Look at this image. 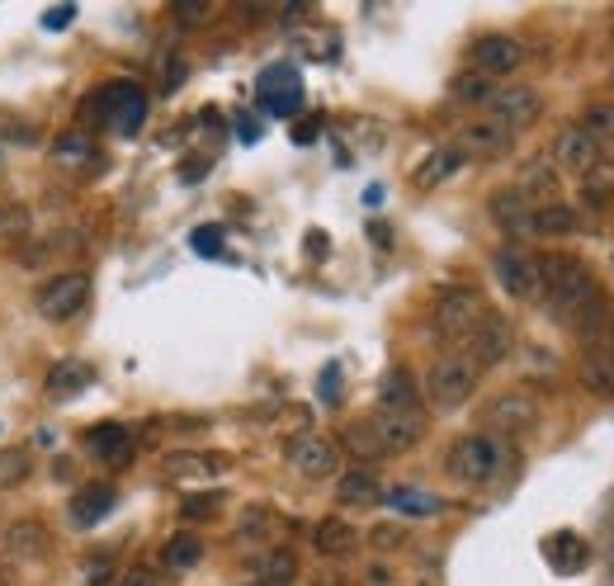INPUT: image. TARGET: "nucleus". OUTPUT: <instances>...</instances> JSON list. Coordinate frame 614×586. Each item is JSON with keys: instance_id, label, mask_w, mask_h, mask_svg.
I'll return each instance as SVG.
<instances>
[{"instance_id": "nucleus-48", "label": "nucleus", "mask_w": 614, "mask_h": 586, "mask_svg": "<svg viewBox=\"0 0 614 586\" xmlns=\"http://www.w3.org/2000/svg\"><path fill=\"white\" fill-rule=\"evenodd\" d=\"M587 203H610V185L595 180V176H587Z\"/></svg>"}, {"instance_id": "nucleus-31", "label": "nucleus", "mask_w": 614, "mask_h": 586, "mask_svg": "<svg viewBox=\"0 0 614 586\" xmlns=\"http://www.w3.org/2000/svg\"><path fill=\"white\" fill-rule=\"evenodd\" d=\"M256 577H260V586H293L298 582V553L293 549H270L256 563Z\"/></svg>"}, {"instance_id": "nucleus-26", "label": "nucleus", "mask_w": 614, "mask_h": 586, "mask_svg": "<svg viewBox=\"0 0 614 586\" xmlns=\"http://www.w3.org/2000/svg\"><path fill=\"white\" fill-rule=\"evenodd\" d=\"M459 166H464V156L454 147H435V152H425V162L412 170V185L416 189H435V185H445Z\"/></svg>"}, {"instance_id": "nucleus-17", "label": "nucleus", "mask_w": 614, "mask_h": 586, "mask_svg": "<svg viewBox=\"0 0 614 586\" xmlns=\"http://www.w3.org/2000/svg\"><path fill=\"white\" fill-rule=\"evenodd\" d=\"M534 209L539 203H529L525 195H520L515 185H506V189H496L492 195V203H487V213H492V223L506 232V236H534Z\"/></svg>"}, {"instance_id": "nucleus-29", "label": "nucleus", "mask_w": 614, "mask_h": 586, "mask_svg": "<svg viewBox=\"0 0 614 586\" xmlns=\"http://www.w3.org/2000/svg\"><path fill=\"white\" fill-rule=\"evenodd\" d=\"M581 232V213L577 209H567V203H539L534 209V236H572Z\"/></svg>"}, {"instance_id": "nucleus-20", "label": "nucleus", "mask_w": 614, "mask_h": 586, "mask_svg": "<svg viewBox=\"0 0 614 586\" xmlns=\"http://www.w3.org/2000/svg\"><path fill=\"white\" fill-rule=\"evenodd\" d=\"M378 411H421V384L412 369H388L378 378Z\"/></svg>"}, {"instance_id": "nucleus-24", "label": "nucleus", "mask_w": 614, "mask_h": 586, "mask_svg": "<svg viewBox=\"0 0 614 586\" xmlns=\"http://www.w3.org/2000/svg\"><path fill=\"white\" fill-rule=\"evenodd\" d=\"M577 129L595 142L601 166H614V104H587L577 119Z\"/></svg>"}, {"instance_id": "nucleus-38", "label": "nucleus", "mask_w": 614, "mask_h": 586, "mask_svg": "<svg viewBox=\"0 0 614 586\" xmlns=\"http://www.w3.org/2000/svg\"><path fill=\"white\" fill-rule=\"evenodd\" d=\"M242 540H270L275 534V511H265V506H250V511L242 516Z\"/></svg>"}, {"instance_id": "nucleus-42", "label": "nucleus", "mask_w": 614, "mask_h": 586, "mask_svg": "<svg viewBox=\"0 0 614 586\" xmlns=\"http://www.w3.org/2000/svg\"><path fill=\"white\" fill-rule=\"evenodd\" d=\"M217 506H223V493H213V497H185V520H199V516H213Z\"/></svg>"}, {"instance_id": "nucleus-30", "label": "nucleus", "mask_w": 614, "mask_h": 586, "mask_svg": "<svg viewBox=\"0 0 614 586\" xmlns=\"http://www.w3.org/2000/svg\"><path fill=\"white\" fill-rule=\"evenodd\" d=\"M383 501L402 516H439L445 511V501H439L435 493H425V487H388Z\"/></svg>"}, {"instance_id": "nucleus-23", "label": "nucleus", "mask_w": 614, "mask_h": 586, "mask_svg": "<svg viewBox=\"0 0 614 586\" xmlns=\"http://www.w3.org/2000/svg\"><path fill=\"white\" fill-rule=\"evenodd\" d=\"M53 549V534H47L38 520H14L5 530V559H20V563H34Z\"/></svg>"}, {"instance_id": "nucleus-13", "label": "nucleus", "mask_w": 614, "mask_h": 586, "mask_svg": "<svg viewBox=\"0 0 614 586\" xmlns=\"http://www.w3.org/2000/svg\"><path fill=\"white\" fill-rule=\"evenodd\" d=\"M289 464L303 473V478H312V483H322V478H331V473L341 468V445L331 435H317V431H308V435H298V440H289Z\"/></svg>"}, {"instance_id": "nucleus-11", "label": "nucleus", "mask_w": 614, "mask_h": 586, "mask_svg": "<svg viewBox=\"0 0 614 586\" xmlns=\"http://www.w3.org/2000/svg\"><path fill=\"white\" fill-rule=\"evenodd\" d=\"M464 345H468V360L478 364V369H492V364H501L515 351V327L501 312H487L482 322L472 327V336Z\"/></svg>"}, {"instance_id": "nucleus-22", "label": "nucleus", "mask_w": 614, "mask_h": 586, "mask_svg": "<svg viewBox=\"0 0 614 586\" xmlns=\"http://www.w3.org/2000/svg\"><path fill=\"white\" fill-rule=\"evenodd\" d=\"M90 384H94V369L86 360H62V364H53V374H47V398L71 402V398H81Z\"/></svg>"}, {"instance_id": "nucleus-51", "label": "nucleus", "mask_w": 614, "mask_h": 586, "mask_svg": "<svg viewBox=\"0 0 614 586\" xmlns=\"http://www.w3.org/2000/svg\"><path fill=\"white\" fill-rule=\"evenodd\" d=\"M312 137H317V123H298L293 129V142H312Z\"/></svg>"}, {"instance_id": "nucleus-52", "label": "nucleus", "mask_w": 614, "mask_h": 586, "mask_svg": "<svg viewBox=\"0 0 614 586\" xmlns=\"http://www.w3.org/2000/svg\"><path fill=\"white\" fill-rule=\"evenodd\" d=\"M236 133H242L246 142H256V137H260V129H256V123H250V119H242V123H236Z\"/></svg>"}, {"instance_id": "nucleus-50", "label": "nucleus", "mask_w": 614, "mask_h": 586, "mask_svg": "<svg viewBox=\"0 0 614 586\" xmlns=\"http://www.w3.org/2000/svg\"><path fill=\"white\" fill-rule=\"evenodd\" d=\"M373 540L383 544V549H392V544H402V530H398V526H378V534H373Z\"/></svg>"}, {"instance_id": "nucleus-25", "label": "nucleus", "mask_w": 614, "mask_h": 586, "mask_svg": "<svg viewBox=\"0 0 614 586\" xmlns=\"http://www.w3.org/2000/svg\"><path fill=\"white\" fill-rule=\"evenodd\" d=\"M312 544H317L322 559H345V553H355L359 530L341 516H326V520H317V530H312Z\"/></svg>"}, {"instance_id": "nucleus-6", "label": "nucleus", "mask_w": 614, "mask_h": 586, "mask_svg": "<svg viewBox=\"0 0 614 586\" xmlns=\"http://www.w3.org/2000/svg\"><path fill=\"white\" fill-rule=\"evenodd\" d=\"M487 317V303L478 289H468V284H454V289H439L435 294V331L449 341H468L472 327H478Z\"/></svg>"}, {"instance_id": "nucleus-14", "label": "nucleus", "mask_w": 614, "mask_h": 586, "mask_svg": "<svg viewBox=\"0 0 614 586\" xmlns=\"http://www.w3.org/2000/svg\"><path fill=\"white\" fill-rule=\"evenodd\" d=\"M472 71L487 76V81H496V76H511L520 71V62H525V43L511 38V34H482L472 43Z\"/></svg>"}, {"instance_id": "nucleus-12", "label": "nucleus", "mask_w": 614, "mask_h": 586, "mask_svg": "<svg viewBox=\"0 0 614 586\" xmlns=\"http://www.w3.org/2000/svg\"><path fill=\"white\" fill-rule=\"evenodd\" d=\"M515 147V133H506L501 123H492L487 114H478V119H468V123H459V137H454V152L464 156H482V162H496V156H506Z\"/></svg>"}, {"instance_id": "nucleus-47", "label": "nucleus", "mask_w": 614, "mask_h": 586, "mask_svg": "<svg viewBox=\"0 0 614 586\" xmlns=\"http://www.w3.org/2000/svg\"><path fill=\"white\" fill-rule=\"evenodd\" d=\"M365 582H369V586H392V582H398V573H392L388 563H373L369 573H365Z\"/></svg>"}, {"instance_id": "nucleus-49", "label": "nucleus", "mask_w": 614, "mask_h": 586, "mask_svg": "<svg viewBox=\"0 0 614 586\" xmlns=\"http://www.w3.org/2000/svg\"><path fill=\"white\" fill-rule=\"evenodd\" d=\"M71 14H76L71 5H62V10H47V14H43V24H47V29H62V24H71Z\"/></svg>"}, {"instance_id": "nucleus-28", "label": "nucleus", "mask_w": 614, "mask_h": 586, "mask_svg": "<svg viewBox=\"0 0 614 586\" xmlns=\"http://www.w3.org/2000/svg\"><path fill=\"white\" fill-rule=\"evenodd\" d=\"M336 497L345 506H373V501H383V487H378V478L369 468H350V473L336 478Z\"/></svg>"}, {"instance_id": "nucleus-19", "label": "nucleus", "mask_w": 614, "mask_h": 586, "mask_svg": "<svg viewBox=\"0 0 614 586\" xmlns=\"http://www.w3.org/2000/svg\"><path fill=\"white\" fill-rule=\"evenodd\" d=\"M114 506H119V493H114V487H109V483H90V487H81V493L71 497L67 516H71L76 530H94L109 511H114Z\"/></svg>"}, {"instance_id": "nucleus-7", "label": "nucleus", "mask_w": 614, "mask_h": 586, "mask_svg": "<svg viewBox=\"0 0 614 586\" xmlns=\"http://www.w3.org/2000/svg\"><path fill=\"white\" fill-rule=\"evenodd\" d=\"M482 114L492 119V123H501L506 133H525L544 114V95L534 90V86H496L492 95H487Z\"/></svg>"}, {"instance_id": "nucleus-35", "label": "nucleus", "mask_w": 614, "mask_h": 586, "mask_svg": "<svg viewBox=\"0 0 614 586\" xmlns=\"http://www.w3.org/2000/svg\"><path fill=\"white\" fill-rule=\"evenodd\" d=\"M544 553L548 559H558L562 573H581V567H587V544H581L577 534H558V540H548Z\"/></svg>"}, {"instance_id": "nucleus-43", "label": "nucleus", "mask_w": 614, "mask_h": 586, "mask_svg": "<svg viewBox=\"0 0 614 586\" xmlns=\"http://www.w3.org/2000/svg\"><path fill=\"white\" fill-rule=\"evenodd\" d=\"M194 251H199V256H223V232H217V228H199L194 232Z\"/></svg>"}, {"instance_id": "nucleus-46", "label": "nucleus", "mask_w": 614, "mask_h": 586, "mask_svg": "<svg viewBox=\"0 0 614 586\" xmlns=\"http://www.w3.org/2000/svg\"><path fill=\"white\" fill-rule=\"evenodd\" d=\"M587 351H601L605 360H614V312H610V322H605V331L595 336V345H587Z\"/></svg>"}, {"instance_id": "nucleus-2", "label": "nucleus", "mask_w": 614, "mask_h": 586, "mask_svg": "<svg viewBox=\"0 0 614 586\" xmlns=\"http://www.w3.org/2000/svg\"><path fill=\"white\" fill-rule=\"evenodd\" d=\"M511 464V440H501L492 431H472L464 440H454L449 454H445V468L454 483H468V487H482L492 483L501 468Z\"/></svg>"}, {"instance_id": "nucleus-41", "label": "nucleus", "mask_w": 614, "mask_h": 586, "mask_svg": "<svg viewBox=\"0 0 614 586\" xmlns=\"http://www.w3.org/2000/svg\"><path fill=\"white\" fill-rule=\"evenodd\" d=\"M209 14H213L209 0H176V5H170V20H180V24H203Z\"/></svg>"}, {"instance_id": "nucleus-45", "label": "nucleus", "mask_w": 614, "mask_h": 586, "mask_svg": "<svg viewBox=\"0 0 614 586\" xmlns=\"http://www.w3.org/2000/svg\"><path fill=\"white\" fill-rule=\"evenodd\" d=\"M119 586H156V573H152V567H147V563H133V567H129V573H123V577H119Z\"/></svg>"}, {"instance_id": "nucleus-21", "label": "nucleus", "mask_w": 614, "mask_h": 586, "mask_svg": "<svg viewBox=\"0 0 614 586\" xmlns=\"http://www.w3.org/2000/svg\"><path fill=\"white\" fill-rule=\"evenodd\" d=\"M161 473L170 483H209L227 473V458L223 454H166Z\"/></svg>"}, {"instance_id": "nucleus-36", "label": "nucleus", "mask_w": 614, "mask_h": 586, "mask_svg": "<svg viewBox=\"0 0 614 586\" xmlns=\"http://www.w3.org/2000/svg\"><path fill=\"white\" fill-rule=\"evenodd\" d=\"M34 218H29L24 203H0V242H24Z\"/></svg>"}, {"instance_id": "nucleus-18", "label": "nucleus", "mask_w": 614, "mask_h": 586, "mask_svg": "<svg viewBox=\"0 0 614 586\" xmlns=\"http://www.w3.org/2000/svg\"><path fill=\"white\" fill-rule=\"evenodd\" d=\"M86 450H90V458L119 468V464H129L133 458V431L129 425H119V421H104V425H94V431H86Z\"/></svg>"}, {"instance_id": "nucleus-5", "label": "nucleus", "mask_w": 614, "mask_h": 586, "mask_svg": "<svg viewBox=\"0 0 614 586\" xmlns=\"http://www.w3.org/2000/svg\"><path fill=\"white\" fill-rule=\"evenodd\" d=\"M492 275L515 303H539L544 298V275H539V256H529L525 246H501L492 256Z\"/></svg>"}, {"instance_id": "nucleus-33", "label": "nucleus", "mask_w": 614, "mask_h": 586, "mask_svg": "<svg viewBox=\"0 0 614 586\" xmlns=\"http://www.w3.org/2000/svg\"><path fill=\"white\" fill-rule=\"evenodd\" d=\"M90 156H94V137L81 133V129L62 133V137L53 142V162H57V166H86Z\"/></svg>"}, {"instance_id": "nucleus-37", "label": "nucleus", "mask_w": 614, "mask_h": 586, "mask_svg": "<svg viewBox=\"0 0 614 586\" xmlns=\"http://www.w3.org/2000/svg\"><path fill=\"white\" fill-rule=\"evenodd\" d=\"M496 86L487 81V76H478V71H464L459 81H454V100H468V104H487V95H492Z\"/></svg>"}, {"instance_id": "nucleus-40", "label": "nucleus", "mask_w": 614, "mask_h": 586, "mask_svg": "<svg viewBox=\"0 0 614 586\" xmlns=\"http://www.w3.org/2000/svg\"><path fill=\"white\" fill-rule=\"evenodd\" d=\"M341 392H345V374H341V364H326L322 378H317V398L326 407H336L341 402Z\"/></svg>"}, {"instance_id": "nucleus-3", "label": "nucleus", "mask_w": 614, "mask_h": 586, "mask_svg": "<svg viewBox=\"0 0 614 586\" xmlns=\"http://www.w3.org/2000/svg\"><path fill=\"white\" fill-rule=\"evenodd\" d=\"M90 123H100L114 137H133L142 133V123H147V90L133 86V81H109L90 95L81 104Z\"/></svg>"}, {"instance_id": "nucleus-34", "label": "nucleus", "mask_w": 614, "mask_h": 586, "mask_svg": "<svg viewBox=\"0 0 614 586\" xmlns=\"http://www.w3.org/2000/svg\"><path fill=\"white\" fill-rule=\"evenodd\" d=\"M199 559H203L199 534H176V540L161 549V563L170 567V573H189V567H199Z\"/></svg>"}, {"instance_id": "nucleus-10", "label": "nucleus", "mask_w": 614, "mask_h": 586, "mask_svg": "<svg viewBox=\"0 0 614 586\" xmlns=\"http://www.w3.org/2000/svg\"><path fill=\"white\" fill-rule=\"evenodd\" d=\"M487 431L492 435H520V431H529L534 421H539V398L534 392H525V388H506V392H496L492 402H487Z\"/></svg>"}, {"instance_id": "nucleus-54", "label": "nucleus", "mask_w": 614, "mask_h": 586, "mask_svg": "<svg viewBox=\"0 0 614 586\" xmlns=\"http://www.w3.org/2000/svg\"><path fill=\"white\" fill-rule=\"evenodd\" d=\"M0 586H5V582H0Z\"/></svg>"}, {"instance_id": "nucleus-44", "label": "nucleus", "mask_w": 614, "mask_h": 586, "mask_svg": "<svg viewBox=\"0 0 614 586\" xmlns=\"http://www.w3.org/2000/svg\"><path fill=\"white\" fill-rule=\"evenodd\" d=\"M114 577V559H90L86 563V586H109Z\"/></svg>"}, {"instance_id": "nucleus-53", "label": "nucleus", "mask_w": 614, "mask_h": 586, "mask_svg": "<svg viewBox=\"0 0 614 586\" xmlns=\"http://www.w3.org/2000/svg\"><path fill=\"white\" fill-rule=\"evenodd\" d=\"M0 166H5V152H0Z\"/></svg>"}, {"instance_id": "nucleus-8", "label": "nucleus", "mask_w": 614, "mask_h": 586, "mask_svg": "<svg viewBox=\"0 0 614 586\" xmlns=\"http://www.w3.org/2000/svg\"><path fill=\"white\" fill-rule=\"evenodd\" d=\"M38 312L47 322H71V317H81L86 303H90V275L86 270H67V275H53L34 294Z\"/></svg>"}, {"instance_id": "nucleus-9", "label": "nucleus", "mask_w": 614, "mask_h": 586, "mask_svg": "<svg viewBox=\"0 0 614 586\" xmlns=\"http://www.w3.org/2000/svg\"><path fill=\"white\" fill-rule=\"evenodd\" d=\"M369 435H373V445H378L383 458L406 454V450H416L425 440V417L421 411H373Z\"/></svg>"}, {"instance_id": "nucleus-39", "label": "nucleus", "mask_w": 614, "mask_h": 586, "mask_svg": "<svg viewBox=\"0 0 614 586\" xmlns=\"http://www.w3.org/2000/svg\"><path fill=\"white\" fill-rule=\"evenodd\" d=\"M20 478H29V454L24 450H5L0 454V487H14Z\"/></svg>"}, {"instance_id": "nucleus-16", "label": "nucleus", "mask_w": 614, "mask_h": 586, "mask_svg": "<svg viewBox=\"0 0 614 586\" xmlns=\"http://www.w3.org/2000/svg\"><path fill=\"white\" fill-rule=\"evenodd\" d=\"M256 95H260V109H270V114H283V119H289L293 109L303 104V81H298V71H293V67L275 62V67H265V71H260Z\"/></svg>"}, {"instance_id": "nucleus-1", "label": "nucleus", "mask_w": 614, "mask_h": 586, "mask_svg": "<svg viewBox=\"0 0 614 586\" xmlns=\"http://www.w3.org/2000/svg\"><path fill=\"white\" fill-rule=\"evenodd\" d=\"M539 275H544L539 303L548 308V317L562 322V327H572L587 345H595V336H601L605 322H610V303L601 294V279L591 275V265L577 261V256H544Z\"/></svg>"}, {"instance_id": "nucleus-32", "label": "nucleus", "mask_w": 614, "mask_h": 586, "mask_svg": "<svg viewBox=\"0 0 614 586\" xmlns=\"http://www.w3.org/2000/svg\"><path fill=\"white\" fill-rule=\"evenodd\" d=\"M581 388L595 392V398H614V360H605L601 351L581 355Z\"/></svg>"}, {"instance_id": "nucleus-4", "label": "nucleus", "mask_w": 614, "mask_h": 586, "mask_svg": "<svg viewBox=\"0 0 614 586\" xmlns=\"http://www.w3.org/2000/svg\"><path fill=\"white\" fill-rule=\"evenodd\" d=\"M478 364H472L468 355H445V360H435L431 364V374H425V398H431L435 407H464L472 392H478Z\"/></svg>"}, {"instance_id": "nucleus-27", "label": "nucleus", "mask_w": 614, "mask_h": 586, "mask_svg": "<svg viewBox=\"0 0 614 586\" xmlns=\"http://www.w3.org/2000/svg\"><path fill=\"white\" fill-rule=\"evenodd\" d=\"M515 189H520V195H525L529 203H554V189H558V170H554V162H548V156H534Z\"/></svg>"}, {"instance_id": "nucleus-15", "label": "nucleus", "mask_w": 614, "mask_h": 586, "mask_svg": "<svg viewBox=\"0 0 614 586\" xmlns=\"http://www.w3.org/2000/svg\"><path fill=\"white\" fill-rule=\"evenodd\" d=\"M548 162H554V170H567V176H595V166H601V152H595V142L577 129V123H567V129H558L554 147H548Z\"/></svg>"}]
</instances>
